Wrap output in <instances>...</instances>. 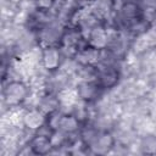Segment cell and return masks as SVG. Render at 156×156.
Wrapping results in <instances>:
<instances>
[{
	"label": "cell",
	"mask_w": 156,
	"mask_h": 156,
	"mask_svg": "<svg viewBox=\"0 0 156 156\" xmlns=\"http://www.w3.org/2000/svg\"><path fill=\"white\" fill-rule=\"evenodd\" d=\"M66 26L58 22L56 18L45 26L40 27L38 33V40L41 46H49V45H60L62 35L65 33Z\"/></svg>",
	"instance_id": "2"
},
{
	"label": "cell",
	"mask_w": 156,
	"mask_h": 156,
	"mask_svg": "<svg viewBox=\"0 0 156 156\" xmlns=\"http://www.w3.org/2000/svg\"><path fill=\"white\" fill-rule=\"evenodd\" d=\"M62 62V54L58 45L43 46V66L49 71H56Z\"/></svg>",
	"instance_id": "6"
},
{
	"label": "cell",
	"mask_w": 156,
	"mask_h": 156,
	"mask_svg": "<svg viewBox=\"0 0 156 156\" xmlns=\"http://www.w3.org/2000/svg\"><path fill=\"white\" fill-rule=\"evenodd\" d=\"M100 49H96L89 44H87L84 48L77 51L74 58L78 61V63H88V65H98L100 60Z\"/></svg>",
	"instance_id": "10"
},
{
	"label": "cell",
	"mask_w": 156,
	"mask_h": 156,
	"mask_svg": "<svg viewBox=\"0 0 156 156\" xmlns=\"http://www.w3.org/2000/svg\"><path fill=\"white\" fill-rule=\"evenodd\" d=\"M98 66V79L96 82L104 90H108L113 88L122 78L119 67L115 66H105V65H96Z\"/></svg>",
	"instance_id": "3"
},
{
	"label": "cell",
	"mask_w": 156,
	"mask_h": 156,
	"mask_svg": "<svg viewBox=\"0 0 156 156\" xmlns=\"http://www.w3.org/2000/svg\"><path fill=\"white\" fill-rule=\"evenodd\" d=\"M136 1H138V2H139V1H143V0H136Z\"/></svg>",
	"instance_id": "22"
},
{
	"label": "cell",
	"mask_w": 156,
	"mask_h": 156,
	"mask_svg": "<svg viewBox=\"0 0 156 156\" xmlns=\"http://www.w3.org/2000/svg\"><path fill=\"white\" fill-rule=\"evenodd\" d=\"M88 44L94 46V48H96V49H100V50L105 49L107 46L108 35H107V29L104 26V23L96 26L91 30V33H90V35L88 38Z\"/></svg>",
	"instance_id": "11"
},
{
	"label": "cell",
	"mask_w": 156,
	"mask_h": 156,
	"mask_svg": "<svg viewBox=\"0 0 156 156\" xmlns=\"http://www.w3.org/2000/svg\"><path fill=\"white\" fill-rule=\"evenodd\" d=\"M128 0H112V9L115 12H118L121 10V7L127 2Z\"/></svg>",
	"instance_id": "20"
},
{
	"label": "cell",
	"mask_w": 156,
	"mask_h": 156,
	"mask_svg": "<svg viewBox=\"0 0 156 156\" xmlns=\"http://www.w3.org/2000/svg\"><path fill=\"white\" fill-rule=\"evenodd\" d=\"M80 127H82V123L72 113H65L63 117H62V119H61V123H60V128L58 129L63 130L67 134H73V133L79 132Z\"/></svg>",
	"instance_id": "15"
},
{
	"label": "cell",
	"mask_w": 156,
	"mask_h": 156,
	"mask_svg": "<svg viewBox=\"0 0 156 156\" xmlns=\"http://www.w3.org/2000/svg\"><path fill=\"white\" fill-rule=\"evenodd\" d=\"M20 57H22L30 66L37 67V66L41 65V61H43V46L40 44H38Z\"/></svg>",
	"instance_id": "17"
},
{
	"label": "cell",
	"mask_w": 156,
	"mask_h": 156,
	"mask_svg": "<svg viewBox=\"0 0 156 156\" xmlns=\"http://www.w3.org/2000/svg\"><path fill=\"white\" fill-rule=\"evenodd\" d=\"M38 108L40 111H43L45 115H49V113L58 110L60 108V101L57 99V95L52 94V93H44L40 101H39Z\"/></svg>",
	"instance_id": "13"
},
{
	"label": "cell",
	"mask_w": 156,
	"mask_h": 156,
	"mask_svg": "<svg viewBox=\"0 0 156 156\" xmlns=\"http://www.w3.org/2000/svg\"><path fill=\"white\" fill-rule=\"evenodd\" d=\"M116 144L115 135L111 130H100L93 144L89 146L90 154L94 155H108Z\"/></svg>",
	"instance_id": "4"
},
{
	"label": "cell",
	"mask_w": 156,
	"mask_h": 156,
	"mask_svg": "<svg viewBox=\"0 0 156 156\" xmlns=\"http://www.w3.org/2000/svg\"><path fill=\"white\" fill-rule=\"evenodd\" d=\"M57 99L60 101V110L63 113H71L72 106L78 101V93L76 88L68 87V88H63L62 90H60L57 94Z\"/></svg>",
	"instance_id": "7"
},
{
	"label": "cell",
	"mask_w": 156,
	"mask_h": 156,
	"mask_svg": "<svg viewBox=\"0 0 156 156\" xmlns=\"http://www.w3.org/2000/svg\"><path fill=\"white\" fill-rule=\"evenodd\" d=\"M155 118L150 115H136L133 119V129L139 135H146L154 133Z\"/></svg>",
	"instance_id": "9"
},
{
	"label": "cell",
	"mask_w": 156,
	"mask_h": 156,
	"mask_svg": "<svg viewBox=\"0 0 156 156\" xmlns=\"http://www.w3.org/2000/svg\"><path fill=\"white\" fill-rule=\"evenodd\" d=\"M29 84L24 80H5L1 88V101L9 107L20 106L29 94Z\"/></svg>",
	"instance_id": "1"
},
{
	"label": "cell",
	"mask_w": 156,
	"mask_h": 156,
	"mask_svg": "<svg viewBox=\"0 0 156 156\" xmlns=\"http://www.w3.org/2000/svg\"><path fill=\"white\" fill-rule=\"evenodd\" d=\"M77 93H78V98L80 100H84L87 102H94L96 101L101 94L106 90H104L100 84L96 80H91V82H78L77 83Z\"/></svg>",
	"instance_id": "5"
},
{
	"label": "cell",
	"mask_w": 156,
	"mask_h": 156,
	"mask_svg": "<svg viewBox=\"0 0 156 156\" xmlns=\"http://www.w3.org/2000/svg\"><path fill=\"white\" fill-rule=\"evenodd\" d=\"M141 155H156V134H146L139 138Z\"/></svg>",
	"instance_id": "16"
},
{
	"label": "cell",
	"mask_w": 156,
	"mask_h": 156,
	"mask_svg": "<svg viewBox=\"0 0 156 156\" xmlns=\"http://www.w3.org/2000/svg\"><path fill=\"white\" fill-rule=\"evenodd\" d=\"M68 136H69V134L65 133L61 129L54 130L51 133V135H50V141H51L52 147H66L67 146V143H68Z\"/></svg>",
	"instance_id": "18"
},
{
	"label": "cell",
	"mask_w": 156,
	"mask_h": 156,
	"mask_svg": "<svg viewBox=\"0 0 156 156\" xmlns=\"http://www.w3.org/2000/svg\"><path fill=\"white\" fill-rule=\"evenodd\" d=\"M28 144L30 145V147L35 155H49L52 149L50 138L45 136V135L37 134V133L34 134V136L32 138V140Z\"/></svg>",
	"instance_id": "12"
},
{
	"label": "cell",
	"mask_w": 156,
	"mask_h": 156,
	"mask_svg": "<svg viewBox=\"0 0 156 156\" xmlns=\"http://www.w3.org/2000/svg\"><path fill=\"white\" fill-rule=\"evenodd\" d=\"M140 18H141L150 28H155V27H156V6L141 7Z\"/></svg>",
	"instance_id": "19"
},
{
	"label": "cell",
	"mask_w": 156,
	"mask_h": 156,
	"mask_svg": "<svg viewBox=\"0 0 156 156\" xmlns=\"http://www.w3.org/2000/svg\"><path fill=\"white\" fill-rule=\"evenodd\" d=\"M154 134H156V119H155V128H154Z\"/></svg>",
	"instance_id": "21"
},
{
	"label": "cell",
	"mask_w": 156,
	"mask_h": 156,
	"mask_svg": "<svg viewBox=\"0 0 156 156\" xmlns=\"http://www.w3.org/2000/svg\"><path fill=\"white\" fill-rule=\"evenodd\" d=\"M98 66L96 65H88V63H79L78 69L76 72V77L78 82H91L98 79Z\"/></svg>",
	"instance_id": "14"
},
{
	"label": "cell",
	"mask_w": 156,
	"mask_h": 156,
	"mask_svg": "<svg viewBox=\"0 0 156 156\" xmlns=\"http://www.w3.org/2000/svg\"><path fill=\"white\" fill-rule=\"evenodd\" d=\"M46 122V115L39 108L26 110L23 117V126L30 130H38Z\"/></svg>",
	"instance_id": "8"
}]
</instances>
